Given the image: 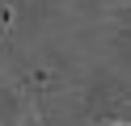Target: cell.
Listing matches in <instances>:
<instances>
[{
    "mask_svg": "<svg viewBox=\"0 0 131 126\" xmlns=\"http://www.w3.org/2000/svg\"><path fill=\"white\" fill-rule=\"evenodd\" d=\"M114 126H123V122H114Z\"/></svg>",
    "mask_w": 131,
    "mask_h": 126,
    "instance_id": "cell-1",
    "label": "cell"
}]
</instances>
